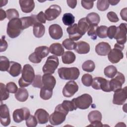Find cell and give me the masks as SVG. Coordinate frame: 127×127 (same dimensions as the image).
<instances>
[{"label": "cell", "mask_w": 127, "mask_h": 127, "mask_svg": "<svg viewBox=\"0 0 127 127\" xmlns=\"http://www.w3.org/2000/svg\"><path fill=\"white\" fill-rule=\"evenodd\" d=\"M22 75L18 80V84L20 87H25L32 84L35 76L34 70L33 67L26 64L24 65L21 71Z\"/></svg>", "instance_id": "cell-1"}, {"label": "cell", "mask_w": 127, "mask_h": 127, "mask_svg": "<svg viewBox=\"0 0 127 127\" xmlns=\"http://www.w3.org/2000/svg\"><path fill=\"white\" fill-rule=\"evenodd\" d=\"M68 111L63 106L62 104L56 106L55 111L49 116V121L51 125L58 126L62 124L65 120Z\"/></svg>", "instance_id": "cell-2"}, {"label": "cell", "mask_w": 127, "mask_h": 127, "mask_svg": "<svg viewBox=\"0 0 127 127\" xmlns=\"http://www.w3.org/2000/svg\"><path fill=\"white\" fill-rule=\"evenodd\" d=\"M22 30V23L20 19L15 18L9 20L7 23L6 33L11 38L17 37Z\"/></svg>", "instance_id": "cell-3"}, {"label": "cell", "mask_w": 127, "mask_h": 127, "mask_svg": "<svg viewBox=\"0 0 127 127\" xmlns=\"http://www.w3.org/2000/svg\"><path fill=\"white\" fill-rule=\"evenodd\" d=\"M58 72L59 77L64 80H76L80 74V71L76 67H62L58 69Z\"/></svg>", "instance_id": "cell-4"}, {"label": "cell", "mask_w": 127, "mask_h": 127, "mask_svg": "<svg viewBox=\"0 0 127 127\" xmlns=\"http://www.w3.org/2000/svg\"><path fill=\"white\" fill-rule=\"evenodd\" d=\"M49 48L46 46L36 48L34 52L31 54L28 58L30 62L35 64L40 63L42 59L46 57L49 54Z\"/></svg>", "instance_id": "cell-5"}, {"label": "cell", "mask_w": 127, "mask_h": 127, "mask_svg": "<svg viewBox=\"0 0 127 127\" xmlns=\"http://www.w3.org/2000/svg\"><path fill=\"white\" fill-rule=\"evenodd\" d=\"M75 108H79L82 110L88 109L92 103V98L88 94L85 93L81 95L74 98L71 100Z\"/></svg>", "instance_id": "cell-6"}, {"label": "cell", "mask_w": 127, "mask_h": 127, "mask_svg": "<svg viewBox=\"0 0 127 127\" xmlns=\"http://www.w3.org/2000/svg\"><path fill=\"white\" fill-rule=\"evenodd\" d=\"M59 64L58 58L55 56H49L42 68L43 73L53 74Z\"/></svg>", "instance_id": "cell-7"}, {"label": "cell", "mask_w": 127, "mask_h": 127, "mask_svg": "<svg viewBox=\"0 0 127 127\" xmlns=\"http://www.w3.org/2000/svg\"><path fill=\"white\" fill-rule=\"evenodd\" d=\"M127 25L126 23H122L117 27V30L114 38L117 41L119 45H124L127 41Z\"/></svg>", "instance_id": "cell-8"}, {"label": "cell", "mask_w": 127, "mask_h": 127, "mask_svg": "<svg viewBox=\"0 0 127 127\" xmlns=\"http://www.w3.org/2000/svg\"><path fill=\"white\" fill-rule=\"evenodd\" d=\"M91 85L92 88L96 90L101 89L106 92L111 91L109 85V80L102 77H94L93 79Z\"/></svg>", "instance_id": "cell-9"}, {"label": "cell", "mask_w": 127, "mask_h": 127, "mask_svg": "<svg viewBox=\"0 0 127 127\" xmlns=\"http://www.w3.org/2000/svg\"><path fill=\"white\" fill-rule=\"evenodd\" d=\"M127 87L125 86L124 88H121L114 91L113 99L114 104L121 105L125 103L127 98Z\"/></svg>", "instance_id": "cell-10"}, {"label": "cell", "mask_w": 127, "mask_h": 127, "mask_svg": "<svg viewBox=\"0 0 127 127\" xmlns=\"http://www.w3.org/2000/svg\"><path fill=\"white\" fill-rule=\"evenodd\" d=\"M125 82L124 75L120 72H117L115 77L109 81V85L111 91L116 90L122 88L123 84Z\"/></svg>", "instance_id": "cell-11"}, {"label": "cell", "mask_w": 127, "mask_h": 127, "mask_svg": "<svg viewBox=\"0 0 127 127\" xmlns=\"http://www.w3.org/2000/svg\"><path fill=\"white\" fill-rule=\"evenodd\" d=\"M30 115L29 110L25 107L15 110L12 114L13 121L16 123H19L25 120Z\"/></svg>", "instance_id": "cell-12"}, {"label": "cell", "mask_w": 127, "mask_h": 127, "mask_svg": "<svg viewBox=\"0 0 127 127\" xmlns=\"http://www.w3.org/2000/svg\"><path fill=\"white\" fill-rule=\"evenodd\" d=\"M61 12V7L57 4H53L45 10V14L47 20L52 21L56 19Z\"/></svg>", "instance_id": "cell-13"}, {"label": "cell", "mask_w": 127, "mask_h": 127, "mask_svg": "<svg viewBox=\"0 0 127 127\" xmlns=\"http://www.w3.org/2000/svg\"><path fill=\"white\" fill-rule=\"evenodd\" d=\"M78 86L77 83L73 80L66 83L63 89V94L65 97H71L78 91Z\"/></svg>", "instance_id": "cell-14"}, {"label": "cell", "mask_w": 127, "mask_h": 127, "mask_svg": "<svg viewBox=\"0 0 127 127\" xmlns=\"http://www.w3.org/2000/svg\"><path fill=\"white\" fill-rule=\"evenodd\" d=\"M0 119L1 124L4 126H8L10 123V118L9 109L5 104H3L1 102L0 109Z\"/></svg>", "instance_id": "cell-15"}, {"label": "cell", "mask_w": 127, "mask_h": 127, "mask_svg": "<svg viewBox=\"0 0 127 127\" xmlns=\"http://www.w3.org/2000/svg\"><path fill=\"white\" fill-rule=\"evenodd\" d=\"M108 58L111 63L112 64H117L124 58V54L121 50L114 48L111 49L109 53Z\"/></svg>", "instance_id": "cell-16"}, {"label": "cell", "mask_w": 127, "mask_h": 127, "mask_svg": "<svg viewBox=\"0 0 127 127\" xmlns=\"http://www.w3.org/2000/svg\"><path fill=\"white\" fill-rule=\"evenodd\" d=\"M49 33L50 37L54 40H59L63 35L62 27L57 24H53L49 26Z\"/></svg>", "instance_id": "cell-17"}, {"label": "cell", "mask_w": 127, "mask_h": 127, "mask_svg": "<svg viewBox=\"0 0 127 127\" xmlns=\"http://www.w3.org/2000/svg\"><path fill=\"white\" fill-rule=\"evenodd\" d=\"M66 31L68 34L69 39L73 41H77L82 36L78 30L76 23L66 28Z\"/></svg>", "instance_id": "cell-18"}, {"label": "cell", "mask_w": 127, "mask_h": 127, "mask_svg": "<svg viewBox=\"0 0 127 127\" xmlns=\"http://www.w3.org/2000/svg\"><path fill=\"white\" fill-rule=\"evenodd\" d=\"M38 123L40 124H45L48 123L49 119V113L44 109H38L34 113Z\"/></svg>", "instance_id": "cell-19"}, {"label": "cell", "mask_w": 127, "mask_h": 127, "mask_svg": "<svg viewBox=\"0 0 127 127\" xmlns=\"http://www.w3.org/2000/svg\"><path fill=\"white\" fill-rule=\"evenodd\" d=\"M111 50L110 45L108 43L102 42L98 43L95 47V52L101 56H106Z\"/></svg>", "instance_id": "cell-20"}, {"label": "cell", "mask_w": 127, "mask_h": 127, "mask_svg": "<svg viewBox=\"0 0 127 127\" xmlns=\"http://www.w3.org/2000/svg\"><path fill=\"white\" fill-rule=\"evenodd\" d=\"M43 85L48 88L53 89L56 84V80L51 74L45 73L42 76Z\"/></svg>", "instance_id": "cell-21"}, {"label": "cell", "mask_w": 127, "mask_h": 127, "mask_svg": "<svg viewBox=\"0 0 127 127\" xmlns=\"http://www.w3.org/2000/svg\"><path fill=\"white\" fill-rule=\"evenodd\" d=\"M19 3L21 10L24 13L31 12L35 7V3L33 0H20Z\"/></svg>", "instance_id": "cell-22"}, {"label": "cell", "mask_w": 127, "mask_h": 127, "mask_svg": "<svg viewBox=\"0 0 127 127\" xmlns=\"http://www.w3.org/2000/svg\"><path fill=\"white\" fill-rule=\"evenodd\" d=\"M22 23V30L25 29L30 26H33L36 23L38 22L36 19V15L32 14L30 16L23 17L20 18Z\"/></svg>", "instance_id": "cell-23"}, {"label": "cell", "mask_w": 127, "mask_h": 127, "mask_svg": "<svg viewBox=\"0 0 127 127\" xmlns=\"http://www.w3.org/2000/svg\"><path fill=\"white\" fill-rule=\"evenodd\" d=\"M21 65L18 63L11 61L10 62L9 67L7 71L12 76H18L22 71Z\"/></svg>", "instance_id": "cell-24"}, {"label": "cell", "mask_w": 127, "mask_h": 127, "mask_svg": "<svg viewBox=\"0 0 127 127\" xmlns=\"http://www.w3.org/2000/svg\"><path fill=\"white\" fill-rule=\"evenodd\" d=\"M75 51L79 54H85L90 51V45L84 41H79L76 43Z\"/></svg>", "instance_id": "cell-25"}, {"label": "cell", "mask_w": 127, "mask_h": 127, "mask_svg": "<svg viewBox=\"0 0 127 127\" xmlns=\"http://www.w3.org/2000/svg\"><path fill=\"white\" fill-rule=\"evenodd\" d=\"M49 51L55 56H61L64 53V48L60 43H55L50 45Z\"/></svg>", "instance_id": "cell-26"}, {"label": "cell", "mask_w": 127, "mask_h": 127, "mask_svg": "<svg viewBox=\"0 0 127 127\" xmlns=\"http://www.w3.org/2000/svg\"><path fill=\"white\" fill-rule=\"evenodd\" d=\"M15 98L18 101L23 102L26 101L29 97V93L27 90L24 88H19L15 93Z\"/></svg>", "instance_id": "cell-27"}, {"label": "cell", "mask_w": 127, "mask_h": 127, "mask_svg": "<svg viewBox=\"0 0 127 127\" xmlns=\"http://www.w3.org/2000/svg\"><path fill=\"white\" fill-rule=\"evenodd\" d=\"M33 32L34 35L37 38L43 37L45 32V27L42 23L37 22L33 25Z\"/></svg>", "instance_id": "cell-28"}, {"label": "cell", "mask_w": 127, "mask_h": 127, "mask_svg": "<svg viewBox=\"0 0 127 127\" xmlns=\"http://www.w3.org/2000/svg\"><path fill=\"white\" fill-rule=\"evenodd\" d=\"M90 24L87 21L86 17L81 18L78 22L77 27L80 33L83 36L85 34V33L88 31L89 27Z\"/></svg>", "instance_id": "cell-29"}, {"label": "cell", "mask_w": 127, "mask_h": 127, "mask_svg": "<svg viewBox=\"0 0 127 127\" xmlns=\"http://www.w3.org/2000/svg\"><path fill=\"white\" fill-rule=\"evenodd\" d=\"M76 59L75 54L70 51H66L62 56V62L64 64H70L73 63Z\"/></svg>", "instance_id": "cell-30"}, {"label": "cell", "mask_w": 127, "mask_h": 127, "mask_svg": "<svg viewBox=\"0 0 127 127\" xmlns=\"http://www.w3.org/2000/svg\"><path fill=\"white\" fill-rule=\"evenodd\" d=\"M86 18L90 24V25L98 26L100 21V17L99 14L96 12H91L88 13Z\"/></svg>", "instance_id": "cell-31"}, {"label": "cell", "mask_w": 127, "mask_h": 127, "mask_svg": "<svg viewBox=\"0 0 127 127\" xmlns=\"http://www.w3.org/2000/svg\"><path fill=\"white\" fill-rule=\"evenodd\" d=\"M53 95V89L48 88L43 86L41 88L40 92V96L41 98L44 100L50 99Z\"/></svg>", "instance_id": "cell-32"}, {"label": "cell", "mask_w": 127, "mask_h": 127, "mask_svg": "<svg viewBox=\"0 0 127 127\" xmlns=\"http://www.w3.org/2000/svg\"><path fill=\"white\" fill-rule=\"evenodd\" d=\"M102 116L101 113L97 110H94L90 112L88 115L89 121L92 123L96 121H101Z\"/></svg>", "instance_id": "cell-33"}, {"label": "cell", "mask_w": 127, "mask_h": 127, "mask_svg": "<svg viewBox=\"0 0 127 127\" xmlns=\"http://www.w3.org/2000/svg\"><path fill=\"white\" fill-rule=\"evenodd\" d=\"M118 72L117 68L112 65L106 66L104 69V73L108 78H112L116 75Z\"/></svg>", "instance_id": "cell-34"}, {"label": "cell", "mask_w": 127, "mask_h": 127, "mask_svg": "<svg viewBox=\"0 0 127 127\" xmlns=\"http://www.w3.org/2000/svg\"><path fill=\"white\" fill-rule=\"evenodd\" d=\"M62 21L65 25L71 26L74 22L75 17L70 13H65L63 16Z\"/></svg>", "instance_id": "cell-35"}, {"label": "cell", "mask_w": 127, "mask_h": 127, "mask_svg": "<svg viewBox=\"0 0 127 127\" xmlns=\"http://www.w3.org/2000/svg\"><path fill=\"white\" fill-rule=\"evenodd\" d=\"M10 65V62L7 58L4 56L0 57V70L1 71H7Z\"/></svg>", "instance_id": "cell-36"}, {"label": "cell", "mask_w": 127, "mask_h": 127, "mask_svg": "<svg viewBox=\"0 0 127 127\" xmlns=\"http://www.w3.org/2000/svg\"><path fill=\"white\" fill-rule=\"evenodd\" d=\"M95 65L93 61L91 60H87L84 62L82 65V69L86 72H91L94 71Z\"/></svg>", "instance_id": "cell-37"}, {"label": "cell", "mask_w": 127, "mask_h": 127, "mask_svg": "<svg viewBox=\"0 0 127 127\" xmlns=\"http://www.w3.org/2000/svg\"><path fill=\"white\" fill-rule=\"evenodd\" d=\"M107 29L108 27L105 25L97 26L96 29L97 36H98L100 38H105L107 37Z\"/></svg>", "instance_id": "cell-38"}, {"label": "cell", "mask_w": 127, "mask_h": 127, "mask_svg": "<svg viewBox=\"0 0 127 127\" xmlns=\"http://www.w3.org/2000/svg\"><path fill=\"white\" fill-rule=\"evenodd\" d=\"M63 46L68 50H74L76 46V43L74 41L70 39H65L62 42Z\"/></svg>", "instance_id": "cell-39"}, {"label": "cell", "mask_w": 127, "mask_h": 127, "mask_svg": "<svg viewBox=\"0 0 127 127\" xmlns=\"http://www.w3.org/2000/svg\"><path fill=\"white\" fill-rule=\"evenodd\" d=\"M0 99L1 102L9 98V92L6 89V86L2 83H0Z\"/></svg>", "instance_id": "cell-40"}, {"label": "cell", "mask_w": 127, "mask_h": 127, "mask_svg": "<svg viewBox=\"0 0 127 127\" xmlns=\"http://www.w3.org/2000/svg\"><path fill=\"white\" fill-rule=\"evenodd\" d=\"M108 0H98L97 2V8L101 11L106 10L109 7Z\"/></svg>", "instance_id": "cell-41"}, {"label": "cell", "mask_w": 127, "mask_h": 127, "mask_svg": "<svg viewBox=\"0 0 127 127\" xmlns=\"http://www.w3.org/2000/svg\"><path fill=\"white\" fill-rule=\"evenodd\" d=\"M6 18L10 20L15 18H18L19 14L18 11L14 8H10L6 11Z\"/></svg>", "instance_id": "cell-42"}, {"label": "cell", "mask_w": 127, "mask_h": 127, "mask_svg": "<svg viewBox=\"0 0 127 127\" xmlns=\"http://www.w3.org/2000/svg\"><path fill=\"white\" fill-rule=\"evenodd\" d=\"M93 78L91 75L86 73L82 75L81 77V81L82 84L87 87H89L92 83Z\"/></svg>", "instance_id": "cell-43"}, {"label": "cell", "mask_w": 127, "mask_h": 127, "mask_svg": "<svg viewBox=\"0 0 127 127\" xmlns=\"http://www.w3.org/2000/svg\"><path fill=\"white\" fill-rule=\"evenodd\" d=\"M26 125L28 127H35L37 126L38 122L34 116L30 115L26 120Z\"/></svg>", "instance_id": "cell-44"}, {"label": "cell", "mask_w": 127, "mask_h": 127, "mask_svg": "<svg viewBox=\"0 0 127 127\" xmlns=\"http://www.w3.org/2000/svg\"><path fill=\"white\" fill-rule=\"evenodd\" d=\"M97 26H98L90 25V27L87 31L88 35L89 36H90V38L93 40H96L97 37V32H96V29H97Z\"/></svg>", "instance_id": "cell-45"}, {"label": "cell", "mask_w": 127, "mask_h": 127, "mask_svg": "<svg viewBox=\"0 0 127 127\" xmlns=\"http://www.w3.org/2000/svg\"><path fill=\"white\" fill-rule=\"evenodd\" d=\"M42 77L41 76V75H36L32 83V85L33 87H36V88H41L43 85V83H42Z\"/></svg>", "instance_id": "cell-46"}, {"label": "cell", "mask_w": 127, "mask_h": 127, "mask_svg": "<svg viewBox=\"0 0 127 127\" xmlns=\"http://www.w3.org/2000/svg\"><path fill=\"white\" fill-rule=\"evenodd\" d=\"M62 105L68 111H73V110H76L72 101L69 100H64L62 102Z\"/></svg>", "instance_id": "cell-47"}, {"label": "cell", "mask_w": 127, "mask_h": 127, "mask_svg": "<svg viewBox=\"0 0 127 127\" xmlns=\"http://www.w3.org/2000/svg\"><path fill=\"white\" fill-rule=\"evenodd\" d=\"M6 87L9 93H15L17 90L18 88L16 84L13 82H9L6 85Z\"/></svg>", "instance_id": "cell-48"}, {"label": "cell", "mask_w": 127, "mask_h": 127, "mask_svg": "<svg viewBox=\"0 0 127 127\" xmlns=\"http://www.w3.org/2000/svg\"><path fill=\"white\" fill-rule=\"evenodd\" d=\"M117 30V27L115 25H112L108 27L107 35V37L110 39H112L114 38V36L116 34Z\"/></svg>", "instance_id": "cell-49"}, {"label": "cell", "mask_w": 127, "mask_h": 127, "mask_svg": "<svg viewBox=\"0 0 127 127\" xmlns=\"http://www.w3.org/2000/svg\"><path fill=\"white\" fill-rule=\"evenodd\" d=\"M107 16L109 20L112 22H117L119 20L117 14L113 11L109 12L107 14Z\"/></svg>", "instance_id": "cell-50"}, {"label": "cell", "mask_w": 127, "mask_h": 127, "mask_svg": "<svg viewBox=\"0 0 127 127\" xmlns=\"http://www.w3.org/2000/svg\"><path fill=\"white\" fill-rule=\"evenodd\" d=\"M36 19L38 22L40 23H45L46 22V17L45 13L43 11H40L38 14L36 15Z\"/></svg>", "instance_id": "cell-51"}, {"label": "cell", "mask_w": 127, "mask_h": 127, "mask_svg": "<svg viewBox=\"0 0 127 127\" xmlns=\"http://www.w3.org/2000/svg\"><path fill=\"white\" fill-rule=\"evenodd\" d=\"M5 36H2L0 39V51L2 52L5 51L8 47V44L7 42L5 40Z\"/></svg>", "instance_id": "cell-52"}, {"label": "cell", "mask_w": 127, "mask_h": 127, "mask_svg": "<svg viewBox=\"0 0 127 127\" xmlns=\"http://www.w3.org/2000/svg\"><path fill=\"white\" fill-rule=\"evenodd\" d=\"M81 5L83 8L86 9H90L92 8L94 5V1H85V0H81Z\"/></svg>", "instance_id": "cell-53"}, {"label": "cell", "mask_w": 127, "mask_h": 127, "mask_svg": "<svg viewBox=\"0 0 127 127\" xmlns=\"http://www.w3.org/2000/svg\"><path fill=\"white\" fill-rule=\"evenodd\" d=\"M127 7H125L123 9H122L120 12V15L122 18V19L124 20L125 21H127Z\"/></svg>", "instance_id": "cell-54"}, {"label": "cell", "mask_w": 127, "mask_h": 127, "mask_svg": "<svg viewBox=\"0 0 127 127\" xmlns=\"http://www.w3.org/2000/svg\"><path fill=\"white\" fill-rule=\"evenodd\" d=\"M66 2L67 5L71 8H74L77 4V0H67Z\"/></svg>", "instance_id": "cell-55"}, {"label": "cell", "mask_w": 127, "mask_h": 127, "mask_svg": "<svg viewBox=\"0 0 127 127\" xmlns=\"http://www.w3.org/2000/svg\"><path fill=\"white\" fill-rule=\"evenodd\" d=\"M6 17V13L2 8L0 9V20L1 21L3 20Z\"/></svg>", "instance_id": "cell-56"}, {"label": "cell", "mask_w": 127, "mask_h": 127, "mask_svg": "<svg viewBox=\"0 0 127 127\" xmlns=\"http://www.w3.org/2000/svg\"><path fill=\"white\" fill-rule=\"evenodd\" d=\"M94 126V127H102L103 125L101 123V121H96L93 122L91 123L90 125H89L88 126Z\"/></svg>", "instance_id": "cell-57"}, {"label": "cell", "mask_w": 127, "mask_h": 127, "mask_svg": "<svg viewBox=\"0 0 127 127\" xmlns=\"http://www.w3.org/2000/svg\"><path fill=\"white\" fill-rule=\"evenodd\" d=\"M108 2L109 4H111L112 5H115L117 4L119 2L120 0H108Z\"/></svg>", "instance_id": "cell-58"}]
</instances>
